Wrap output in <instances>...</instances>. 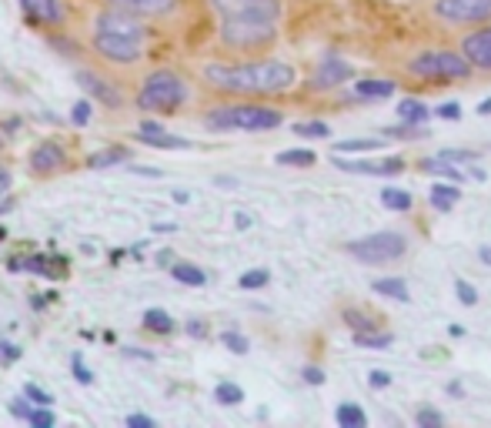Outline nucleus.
I'll use <instances>...</instances> for the list:
<instances>
[{
  "mask_svg": "<svg viewBox=\"0 0 491 428\" xmlns=\"http://www.w3.org/2000/svg\"><path fill=\"white\" fill-rule=\"evenodd\" d=\"M205 81L224 94H285L294 84V68L285 61H254V64H207Z\"/></svg>",
  "mask_w": 491,
  "mask_h": 428,
  "instance_id": "1",
  "label": "nucleus"
},
{
  "mask_svg": "<svg viewBox=\"0 0 491 428\" xmlns=\"http://www.w3.org/2000/svg\"><path fill=\"white\" fill-rule=\"evenodd\" d=\"M184 97H188V87L174 70H154L150 77H144L141 91H137V108L171 114L184 104Z\"/></svg>",
  "mask_w": 491,
  "mask_h": 428,
  "instance_id": "2",
  "label": "nucleus"
},
{
  "mask_svg": "<svg viewBox=\"0 0 491 428\" xmlns=\"http://www.w3.org/2000/svg\"><path fill=\"white\" fill-rule=\"evenodd\" d=\"M211 131H271L281 125V114L261 104H228L205 117Z\"/></svg>",
  "mask_w": 491,
  "mask_h": 428,
  "instance_id": "3",
  "label": "nucleus"
},
{
  "mask_svg": "<svg viewBox=\"0 0 491 428\" xmlns=\"http://www.w3.org/2000/svg\"><path fill=\"white\" fill-rule=\"evenodd\" d=\"M411 70L422 77H431V81H458V77H468L471 61L455 51H428L411 61Z\"/></svg>",
  "mask_w": 491,
  "mask_h": 428,
  "instance_id": "4",
  "label": "nucleus"
},
{
  "mask_svg": "<svg viewBox=\"0 0 491 428\" xmlns=\"http://www.w3.org/2000/svg\"><path fill=\"white\" fill-rule=\"evenodd\" d=\"M274 20H224L221 24V41L237 51H254L274 41Z\"/></svg>",
  "mask_w": 491,
  "mask_h": 428,
  "instance_id": "5",
  "label": "nucleus"
},
{
  "mask_svg": "<svg viewBox=\"0 0 491 428\" xmlns=\"http://www.w3.org/2000/svg\"><path fill=\"white\" fill-rule=\"evenodd\" d=\"M351 254L361 258L368 264H378V262H395L408 251V241L398 235V231H378V235H368V238H358L351 245Z\"/></svg>",
  "mask_w": 491,
  "mask_h": 428,
  "instance_id": "6",
  "label": "nucleus"
},
{
  "mask_svg": "<svg viewBox=\"0 0 491 428\" xmlns=\"http://www.w3.org/2000/svg\"><path fill=\"white\" fill-rule=\"evenodd\" d=\"M211 7L224 20H278L281 14L278 0H211Z\"/></svg>",
  "mask_w": 491,
  "mask_h": 428,
  "instance_id": "7",
  "label": "nucleus"
},
{
  "mask_svg": "<svg viewBox=\"0 0 491 428\" xmlns=\"http://www.w3.org/2000/svg\"><path fill=\"white\" fill-rule=\"evenodd\" d=\"M94 51L110 64H134L141 61V37H124V34H97Z\"/></svg>",
  "mask_w": 491,
  "mask_h": 428,
  "instance_id": "8",
  "label": "nucleus"
},
{
  "mask_svg": "<svg viewBox=\"0 0 491 428\" xmlns=\"http://www.w3.org/2000/svg\"><path fill=\"white\" fill-rule=\"evenodd\" d=\"M435 11L445 20L475 24V20H488L491 17V0H438Z\"/></svg>",
  "mask_w": 491,
  "mask_h": 428,
  "instance_id": "9",
  "label": "nucleus"
},
{
  "mask_svg": "<svg viewBox=\"0 0 491 428\" xmlns=\"http://www.w3.org/2000/svg\"><path fill=\"white\" fill-rule=\"evenodd\" d=\"M94 30H97V34H124V37H141V41H144L141 17L124 14V11H117V7H108L104 14H97Z\"/></svg>",
  "mask_w": 491,
  "mask_h": 428,
  "instance_id": "10",
  "label": "nucleus"
},
{
  "mask_svg": "<svg viewBox=\"0 0 491 428\" xmlns=\"http://www.w3.org/2000/svg\"><path fill=\"white\" fill-rule=\"evenodd\" d=\"M28 165L34 174H41L44 178V174H57L60 167L68 165V154H64V148H60L57 141H41V144L30 151Z\"/></svg>",
  "mask_w": 491,
  "mask_h": 428,
  "instance_id": "11",
  "label": "nucleus"
},
{
  "mask_svg": "<svg viewBox=\"0 0 491 428\" xmlns=\"http://www.w3.org/2000/svg\"><path fill=\"white\" fill-rule=\"evenodd\" d=\"M77 84H81L87 94L94 97V101H101V108H110V111H117L124 104L121 91L114 87L110 81H104V77H97V74H91V70H81L77 74Z\"/></svg>",
  "mask_w": 491,
  "mask_h": 428,
  "instance_id": "12",
  "label": "nucleus"
},
{
  "mask_svg": "<svg viewBox=\"0 0 491 428\" xmlns=\"http://www.w3.org/2000/svg\"><path fill=\"white\" fill-rule=\"evenodd\" d=\"M181 0H108V7H117L134 17H167L178 11Z\"/></svg>",
  "mask_w": 491,
  "mask_h": 428,
  "instance_id": "13",
  "label": "nucleus"
},
{
  "mask_svg": "<svg viewBox=\"0 0 491 428\" xmlns=\"http://www.w3.org/2000/svg\"><path fill=\"white\" fill-rule=\"evenodd\" d=\"M351 64H344L342 57H334V54H327L321 64H318V70H314V77L311 84L314 87H334V84H342V81H351Z\"/></svg>",
  "mask_w": 491,
  "mask_h": 428,
  "instance_id": "14",
  "label": "nucleus"
},
{
  "mask_svg": "<svg viewBox=\"0 0 491 428\" xmlns=\"http://www.w3.org/2000/svg\"><path fill=\"white\" fill-rule=\"evenodd\" d=\"M20 11L30 24H60L64 20L60 0H20Z\"/></svg>",
  "mask_w": 491,
  "mask_h": 428,
  "instance_id": "15",
  "label": "nucleus"
},
{
  "mask_svg": "<svg viewBox=\"0 0 491 428\" xmlns=\"http://www.w3.org/2000/svg\"><path fill=\"white\" fill-rule=\"evenodd\" d=\"M141 144H150V148H161V151H181V148H191L184 138H174V134H167L161 125H154V121H144L141 125V134H137Z\"/></svg>",
  "mask_w": 491,
  "mask_h": 428,
  "instance_id": "16",
  "label": "nucleus"
},
{
  "mask_svg": "<svg viewBox=\"0 0 491 428\" xmlns=\"http://www.w3.org/2000/svg\"><path fill=\"white\" fill-rule=\"evenodd\" d=\"M334 165L342 171H358V174H398V171H405L401 157H388V161H342V157H334Z\"/></svg>",
  "mask_w": 491,
  "mask_h": 428,
  "instance_id": "17",
  "label": "nucleus"
},
{
  "mask_svg": "<svg viewBox=\"0 0 491 428\" xmlns=\"http://www.w3.org/2000/svg\"><path fill=\"white\" fill-rule=\"evenodd\" d=\"M464 57L475 64V68H491V28L478 30L464 41Z\"/></svg>",
  "mask_w": 491,
  "mask_h": 428,
  "instance_id": "18",
  "label": "nucleus"
},
{
  "mask_svg": "<svg viewBox=\"0 0 491 428\" xmlns=\"http://www.w3.org/2000/svg\"><path fill=\"white\" fill-rule=\"evenodd\" d=\"M171 278L174 281H181V285H191V288H201L207 281V275L197 268V264H191V262H174L171 264Z\"/></svg>",
  "mask_w": 491,
  "mask_h": 428,
  "instance_id": "19",
  "label": "nucleus"
},
{
  "mask_svg": "<svg viewBox=\"0 0 491 428\" xmlns=\"http://www.w3.org/2000/svg\"><path fill=\"white\" fill-rule=\"evenodd\" d=\"M121 161H131V151H127V148H108V151L91 154V157H87V167H91V171H101V167L121 165Z\"/></svg>",
  "mask_w": 491,
  "mask_h": 428,
  "instance_id": "20",
  "label": "nucleus"
},
{
  "mask_svg": "<svg viewBox=\"0 0 491 428\" xmlns=\"http://www.w3.org/2000/svg\"><path fill=\"white\" fill-rule=\"evenodd\" d=\"M458 201H462V188H455V184H435L431 188V205L438 211H451Z\"/></svg>",
  "mask_w": 491,
  "mask_h": 428,
  "instance_id": "21",
  "label": "nucleus"
},
{
  "mask_svg": "<svg viewBox=\"0 0 491 428\" xmlns=\"http://www.w3.org/2000/svg\"><path fill=\"white\" fill-rule=\"evenodd\" d=\"M144 328L157 335H171L174 332V318L167 315V311H161V308H148L144 311Z\"/></svg>",
  "mask_w": 491,
  "mask_h": 428,
  "instance_id": "22",
  "label": "nucleus"
},
{
  "mask_svg": "<svg viewBox=\"0 0 491 428\" xmlns=\"http://www.w3.org/2000/svg\"><path fill=\"white\" fill-rule=\"evenodd\" d=\"M371 288L378 291V295L395 298V302H408V285L401 278H378V281H371Z\"/></svg>",
  "mask_w": 491,
  "mask_h": 428,
  "instance_id": "23",
  "label": "nucleus"
},
{
  "mask_svg": "<svg viewBox=\"0 0 491 428\" xmlns=\"http://www.w3.org/2000/svg\"><path fill=\"white\" fill-rule=\"evenodd\" d=\"M428 108H424L422 101H401V108H398V117H401V121H405V125H424V121H428Z\"/></svg>",
  "mask_w": 491,
  "mask_h": 428,
  "instance_id": "24",
  "label": "nucleus"
},
{
  "mask_svg": "<svg viewBox=\"0 0 491 428\" xmlns=\"http://www.w3.org/2000/svg\"><path fill=\"white\" fill-rule=\"evenodd\" d=\"M334 418H338V425L342 428H365L368 425V415L361 412L358 405H338V415H334Z\"/></svg>",
  "mask_w": 491,
  "mask_h": 428,
  "instance_id": "25",
  "label": "nucleus"
},
{
  "mask_svg": "<svg viewBox=\"0 0 491 428\" xmlns=\"http://www.w3.org/2000/svg\"><path fill=\"white\" fill-rule=\"evenodd\" d=\"M422 171H428V174H438V178H448V181H462L464 174L458 171L455 165H448L445 157H431V161H422Z\"/></svg>",
  "mask_w": 491,
  "mask_h": 428,
  "instance_id": "26",
  "label": "nucleus"
},
{
  "mask_svg": "<svg viewBox=\"0 0 491 428\" xmlns=\"http://www.w3.org/2000/svg\"><path fill=\"white\" fill-rule=\"evenodd\" d=\"M314 161H318V157H314V151H301V148L278 154V165H285V167H311Z\"/></svg>",
  "mask_w": 491,
  "mask_h": 428,
  "instance_id": "27",
  "label": "nucleus"
},
{
  "mask_svg": "<svg viewBox=\"0 0 491 428\" xmlns=\"http://www.w3.org/2000/svg\"><path fill=\"white\" fill-rule=\"evenodd\" d=\"M355 345L358 348H388L391 345V335L388 332H355Z\"/></svg>",
  "mask_w": 491,
  "mask_h": 428,
  "instance_id": "28",
  "label": "nucleus"
},
{
  "mask_svg": "<svg viewBox=\"0 0 491 428\" xmlns=\"http://www.w3.org/2000/svg\"><path fill=\"white\" fill-rule=\"evenodd\" d=\"M355 91L361 97H388L391 91H395V84L391 81H358Z\"/></svg>",
  "mask_w": 491,
  "mask_h": 428,
  "instance_id": "29",
  "label": "nucleus"
},
{
  "mask_svg": "<svg viewBox=\"0 0 491 428\" xmlns=\"http://www.w3.org/2000/svg\"><path fill=\"white\" fill-rule=\"evenodd\" d=\"M91 114H94V97H81V101H74V108H70V125L84 127L91 121Z\"/></svg>",
  "mask_w": 491,
  "mask_h": 428,
  "instance_id": "30",
  "label": "nucleus"
},
{
  "mask_svg": "<svg viewBox=\"0 0 491 428\" xmlns=\"http://www.w3.org/2000/svg\"><path fill=\"white\" fill-rule=\"evenodd\" d=\"M382 205L391 207V211H408L411 207V194L398 191V188H384L382 191Z\"/></svg>",
  "mask_w": 491,
  "mask_h": 428,
  "instance_id": "31",
  "label": "nucleus"
},
{
  "mask_svg": "<svg viewBox=\"0 0 491 428\" xmlns=\"http://www.w3.org/2000/svg\"><path fill=\"white\" fill-rule=\"evenodd\" d=\"M214 399H218L221 405H241V401H245V392L234 385V382H221V385L214 388Z\"/></svg>",
  "mask_w": 491,
  "mask_h": 428,
  "instance_id": "32",
  "label": "nucleus"
},
{
  "mask_svg": "<svg viewBox=\"0 0 491 428\" xmlns=\"http://www.w3.org/2000/svg\"><path fill=\"white\" fill-rule=\"evenodd\" d=\"M338 154H361V151H382V141H338Z\"/></svg>",
  "mask_w": 491,
  "mask_h": 428,
  "instance_id": "33",
  "label": "nucleus"
},
{
  "mask_svg": "<svg viewBox=\"0 0 491 428\" xmlns=\"http://www.w3.org/2000/svg\"><path fill=\"white\" fill-rule=\"evenodd\" d=\"M268 281H271V275H268L264 268H254V271H245L237 285H241V288H245V291H254V288H264Z\"/></svg>",
  "mask_w": 491,
  "mask_h": 428,
  "instance_id": "34",
  "label": "nucleus"
},
{
  "mask_svg": "<svg viewBox=\"0 0 491 428\" xmlns=\"http://www.w3.org/2000/svg\"><path fill=\"white\" fill-rule=\"evenodd\" d=\"M294 134H301V138H327L331 131H327L325 121H301V125H294Z\"/></svg>",
  "mask_w": 491,
  "mask_h": 428,
  "instance_id": "35",
  "label": "nucleus"
},
{
  "mask_svg": "<svg viewBox=\"0 0 491 428\" xmlns=\"http://www.w3.org/2000/svg\"><path fill=\"white\" fill-rule=\"evenodd\" d=\"M70 372H74V378H77L81 385H91V382H94V372H91V368L84 365V355H81V351H74V355H70Z\"/></svg>",
  "mask_w": 491,
  "mask_h": 428,
  "instance_id": "36",
  "label": "nucleus"
},
{
  "mask_svg": "<svg viewBox=\"0 0 491 428\" xmlns=\"http://www.w3.org/2000/svg\"><path fill=\"white\" fill-rule=\"evenodd\" d=\"M221 345L231 348L234 355H247V348H251V342H247L245 335H237V332H224V335H221Z\"/></svg>",
  "mask_w": 491,
  "mask_h": 428,
  "instance_id": "37",
  "label": "nucleus"
},
{
  "mask_svg": "<svg viewBox=\"0 0 491 428\" xmlns=\"http://www.w3.org/2000/svg\"><path fill=\"white\" fill-rule=\"evenodd\" d=\"M30 425L34 428H51L54 425V412H51V405H37L34 415H30Z\"/></svg>",
  "mask_w": 491,
  "mask_h": 428,
  "instance_id": "38",
  "label": "nucleus"
},
{
  "mask_svg": "<svg viewBox=\"0 0 491 428\" xmlns=\"http://www.w3.org/2000/svg\"><path fill=\"white\" fill-rule=\"evenodd\" d=\"M11 415L20 418V422H30V415H34V401L24 395V399H14L11 401Z\"/></svg>",
  "mask_w": 491,
  "mask_h": 428,
  "instance_id": "39",
  "label": "nucleus"
},
{
  "mask_svg": "<svg viewBox=\"0 0 491 428\" xmlns=\"http://www.w3.org/2000/svg\"><path fill=\"white\" fill-rule=\"evenodd\" d=\"M24 271H34V275H51V258L47 254H30Z\"/></svg>",
  "mask_w": 491,
  "mask_h": 428,
  "instance_id": "40",
  "label": "nucleus"
},
{
  "mask_svg": "<svg viewBox=\"0 0 491 428\" xmlns=\"http://www.w3.org/2000/svg\"><path fill=\"white\" fill-rule=\"evenodd\" d=\"M24 395H28L30 401H34V405H51V392H44L41 385H24Z\"/></svg>",
  "mask_w": 491,
  "mask_h": 428,
  "instance_id": "41",
  "label": "nucleus"
},
{
  "mask_svg": "<svg viewBox=\"0 0 491 428\" xmlns=\"http://www.w3.org/2000/svg\"><path fill=\"white\" fill-rule=\"evenodd\" d=\"M418 425L422 428H438L441 425V415H438L435 408H422V412H418Z\"/></svg>",
  "mask_w": 491,
  "mask_h": 428,
  "instance_id": "42",
  "label": "nucleus"
},
{
  "mask_svg": "<svg viewBox=\"0 0 491 428\" xmlns=\"http://www.w3.org/2000/svg\"><path fill=\"white\" fill-rule=\"evenodd\" d=\"M455 291H458V298H462L464 304H475V302H478L475 288H471L468 281H462V278H458V285H455Z\"/></svg>",
  "mask_w": 491,
  "mask_h": 428,
  "instance_id": "43",
  "label": "nucleus"
},
{
  "mask_svg": "<svg viewBox=\"0 0 491 428\" xmlns=\"http://www.w3.org/2000/svg\"><path fill=\"white\" fill-rule=\"evenodd\" d=\"M301 375H304V382H308V385H321V382H325V372H321V368H314V365H308Z\"/></svg>",
  "mask_w": 491,
  "mask_h": 428,
  "instance_id": "44",
  "label": "nucleus"
},
{
  "mask_svg": "<svg viewBox=\"0 0 491 428\" xmlns=\"http://www.w3.org/2000/svg\"><path fill=\"white\" fill-rule=\"evenodd\" d=\"M188 335H194V338H207V325L201 321V318H191V321H188Z\"/></svg>",
  "mask_w": 491,
  "mask_h": 428,
  "instance_id": "45",
  "label": "nucleus"
},
{
  "mask_svg": "<svg viewBox=\"0 0 491 428\" xmlns=\"http://www.w3.org/2000/svg\"><path fill=\"white\" fill-rule=\"evenodd\" d=\"M127 428H154V418H148V415H127Z\"/></svg>",
  "mask_w": 491,
  "mask_h": 428,
  "instance_id": "46",
  "label": "nucleus"
},
{
  "mask_svg": "<svg viewBox=\"0 0 491 428\" xmlns=\"http://www.w3.org/2000/svg\"><path fill=\"white\" fill-rule=\"evenodd\" d=\"M438 114H441L445 121H458V117H462V108H458V104H441Z\"/></svg>",
  "mask_w": 491,
  "mask_h": 428,
  "instance_id": "47",
  "label": "nucleus"
},
{
  "mask_svg": "<svg viewBox=\"0 0 491 428\" xmlns=\"http://www.w3.org/2000/svg\"><path fill=\"white\" fill-rule=\"evenodd\" d=\"M124 355H127V359L154 361V351H141V348H137V345H127V348H124Z\"/></svg>",
  "mask_w": 491,
  "mask_h": 428,
  "instance_id": "48",
  "label": "nucleus"
},
{
  "mask_svg": "<svg viewBox=\"0 0 491 428\" xmlns=\"http://www.w3.org/2000/svg\"><path fill=\"white\" fill-rule=\"evenodd\" d=\"M11 167H4L0 165V198H7V191H11Z\"/></svg>",
  "mask_w": 491,
  "mask_h": 428,
  "instance_id": "49",
  "label": "nucleus"
},
{
  "mask_svg": "<svg viewBox=\"0 0 491 428\" xmlns=\"http://www.w3.org/2000/svg\"><path fill=\"white\" fill-rule=\"evenodd\" d=\"M445 161H475V151H441Z\"/></svg>",
  "mask_w": 491,
  "mask_h": 428,
  "instance_id": "50",
  "label": "nucleus"
},
{
  "mask_svg": "<svg viewBox=\"0 0 491 428\" xmlns=\"http://www.w3.org/2000/svg\"><path fill=\"white\" fill-rule=\"evenodd\" d=\"M371 385H374V388H388V385H391V375H388V372H371Z\"/></svg>",
  "mask_w": 491,
  "mask_h": 428,
  "instance_id": "51",
  "label": "nucleus"
},
{
  "mask_svg": "<svg viewBox=\"0 0 491 428\" xmlns=\"http://www.w3.org/2000/svg\"><path fill=\"white\" fill-rule=\"evenodd\" d=\"M154 262L161 264V268H167V264H174V251H167V248L157 251V258H154Z\"/></svg>",
  "mask_w": 491,
  "mask_h": 428,
  "instance_id": "52",
  "label": "nucleus"
},
{
  "mask_svg": "<svg viewBox=\"0 0 491 428\" xmlns=\"http://www.w3.org/2000/svg\"><path fill=\"white\" fill-rule=\"evenodd\" d=\"M234 222H237V228H251V218H247L245 211H237V218H234Z\"/></svg>",
  "mask_w": 491,
  "mask_h": 428,
  "instance_id": "53",
  "label": "nucleus"
},
{
  "mask_svg": "<svg viewBox=\"0 0 491 428\" xmlns=\"http://www.w3.org/2000/svg\"><path fill=\"white\" fill-rule=\"evenodd\" d=\"M20 127V117H7V125H4V131H17Z\"/></svg>",
  "mask_w": 491,
  "mask_h": 428,
  "instance_id": "54",
  "label": "nucleus"
},
{
  "mask_svg": "<svg viewBox=\"0 0 491 428\" xmlns=\"http://www.w3.org/2000/svg\"><path fill=\"white\" fill-rule=\"evenodd\" d=\"M478 114H491V97H488V101H481V104H478Z\"/></svg>",
  "mask_w": 491,
  "mask_h": 428,
  "instance_id": "55",
  "label": "nucleus"
},
{
  "mask_svg": "<svg viewBox=\"0 0 491 428\" xmlns=\"http://www.w3.org/2000/svg\"><path fill=\"white\" fill-rule=\"evenodd\" d=\"M478 258H481L485 264H491V248H481V251H478Z\"/></svg>",
  "mask_w": 491,
  "mask_h": 428,
  "instance_id": "56",
  "label": "nucleus"
},
{
  "mask_svg": "<svg viewBox=\"0 0 491 428\" xmlns=\"http://www.w3.org/2000/svg\"><path fill=\"white\" fill-rule=\"evenodd\" d=\"M4 238H7V228H4V224H0V241H4Z\"/></svg>",
  "mask_w": 491,
  "mask_h": 428,
  "instance_id": "57",
  "label": "nucleus"
},
{
  "mask_svg": "<svg viewBox=\"0 0 491 428\" xmlns=\"http://www.w3.org/2000/svg\"><path fill=\"white\" fill-rule=\"evenodd\" d=\"M0 144H4V138H0Z\"/></svg>",
  "mask_w": 491,
  "mask_h": 428,
  "instance_id": "58",
  "label": "nucleus"
}]
</instances>
